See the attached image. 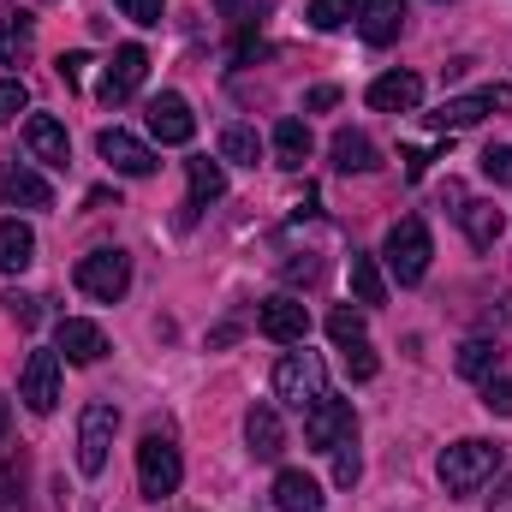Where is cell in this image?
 Masks as SVG:
<instances>
[{"label":"cell","instance_id":"obj_1","mask_svg":"<svg viewBox=\"0 0 512 512\" xmlns=\"http://www.w3.org/2000/svg\"><path fill=\"white\" fill-rule=\"evenodd\" d=\"M441 483H447V495H477L495 471H501V441H483V435H465V441H453L447 453H441Z\"/></svg>","mask_w":512,"mask_h":512},{"label":"cell","instance_id":"obj_2","mask_svg":"<svg viewBox=\"0 0 512 512\" xmlns=\"http://www.w3.org/2000/svg\"><path fill=\"white\" fill-rule=\"evenodd\" d=\"M382 256H387V268H393L399 286H417V280L429 274V256H435L423 215H399V221L387 227V239H382Z\"/></svg>","mask_w":512,"mask_h":512},{"label":"cell","instance_id":"obj_3","mask_svg":"<svg viewBox=\"0 0 512 512\" xmlns=\"http://www.w3.org/2000/svg\"><path fill=\"white\" fill-rule=\"evenodd\" d=\"M114 435H120V405L90 399V405L78 411V471H84V477H102V471H108Z\"/></svg>","mask_w":512,"mask_h":512},{"label":"cell","instance_id":"obj_4","mask_svg":"<svg viewBox=\"0 0 512 512\" xmlns=\"http://www.w3.org/2000/svg\"><path fill=\"white\" fill-rule=\"evenodd\" d=\"M185 483V459H179V447H173V435H143L137 441V489L149 495V501H161V495H173Z\"/></svg>","mask_w":512,"mask_h":512},{"label":"cell","instance_id":"obj_5","mask_svg":"<svg viewBox=\"0 0 512 512\" xmlns=\"http://www.w3.org/2000/svg\"><path fill=\"white\" fill-rule=\"evenodd\" d=\"M322 393H328V370H322L316 352H286V358L274 364V399H280V405L310 411Z\"/></svg>","mask_w":512,"mask_h":512},{"label":"cell","instance_id":"obj_6","mask_svg":"<svg viewBox=\"0 0 512 512\" xmlns=\"http://www.w3.org/2000/svg\"><path fill=\"white\" fill-rule=\"evenodd\" d=\"M72 280H78L84 298H96V304H120V298L131 292V256L126 251H90V256H78Z\"/></svg>","mask_w":512,"mask_h":512},{"label":"cell","instance_id":"obj_7","mask_svg":"<svg viewBox=\"0 0 512 512\" xmlns=\"http://www.w3.org/2000/svg\"><path fill=\"white\" fill-rule=\"evenodd\" d=\"M304 441H310L316 453H334V447L358 441V411H352V399H334V393H322V399L304 411Z\"/></svg>","mask_w":512,"mask_h":512},{"label":"cell","instance_id":"obj_8","mask_svg":"<svg viewBox=\"0 0 512 512\" xmlns=\"http://www.w3.org/2000/svg\"><path fill=\"white\" fill-rule=\"evenodd\" d=\"M483 114H512V84H489V90H477V96L441 102V108L429 114V126L435 131H465V126H477Z\"/></svg>","mask_w":512,"mask_h":512},{"label":"cell","instance_id":"obj_9","mask_svg":"<svg viewBox=\"0 0 512 512\" xmlns=\"http://www.w3.org/2000/svg\"><path fill=\"white\" fill-rule=\"evenodd\" d=\"M18 399H24L36 417H48V411L60 405V352H30V358H24V370H18Z\"/></svg>","mask_w":512,"mask_h":512},{"label":"cell","instance_id":"obj_10","mask_svg":"<svg viewBox=\"0 0 512 512\" xmlns=\"http://www.w3.org/2000/svg\"><path fill=\"white\" fill-rule=\"evenodd\" d=\"M256 328L274 340V346H304L310 340V310L298 304V298H268V304H256Z\"/></svg>","mask_w":512,"mask_h":512},{"label":"cell","instance_id":"obj_11","mask_svg":"<svg viewBox=\"0 0 512 512\" xmlns=\"http://www.w3.org/2000/svg\"><path fill=\"white\" fill-rule=\"evenodd\" d=\"M143 72H149V54L126 42V48H114V60H108V72H102V84H96V96L108 102V108H120L137 96V84H143Z\"/></svg>","mask_w":512,"mask_h":512},{"label":"cell","instance_id":"obj_12","mask_svg":"<svg viewBox=\"0 0 512 512\" xmlns=\"http://www.w3.org/2000/svg\"><path fill=\"white\" fill-rule=\"evenodd\" d=\"M96 149H102V161L114 167V173H126V179H149L155 173V149L143 143V137H131V131L108 126L96 137Z\"/></svg>","mask_w":512,"mask_h":512},{"label":"cell","instance_id":"obj_13","mask_svg":"<svg viewBox=\"0 0 512 512\" xmlns=\"http://www.w3.org/2000/svg\"><path fill=\"white\" fill-rule=\"evenodd\" d=\"M149 131H155L161 143H191V137H197V114H191V102H185L179 90H161V96L149 102Z\"/></svg>","mask_w":512,"mask_h":512},{"label":"cell","instance_id":"obj_14","mask_svg":"<svg viewBox=\"0 0 512 512\" xmlns=\"http://www.w3.org/2000/svg\"><path fill=\"white\" fill-rule=\"evenodd\" d=\"M24 149H30L42 167H66V161H72V137H66V126H60L54 114H30V120H24Z\"/></svg>","mask_w":512,"mask_h":512},{"label":"cell","instance_id":"obj_15","mask_svg":"<svg viewBox=\"0 0 512 512\" xmlns=\"http://www.w3.org/2000/svg\"><path fill=\"white\" fill-rule=\"evenodd\" d=\"M0 197H6L12 209H54V191H48V179H42L36 167H24V161L0 167Z\"/></svg>","mask_w":512,"mask_h":512},{"label":"cell","instance_id":"obj_16","mask_svg":"<svg viewBox=\"0 0 512 512\" xmlns=\"http://www.w3.org/2000/svg\"><path fill=\"white\" fill-rule=\"evenodd\" d=\"M54 346L66 352V364H96V358L108 352V334H102L96 322H84V316H60Z\"/></svg>","mask_w":512,"mask_h":512},{"label":"cell","instance_id":"obj_17","mask_svg":"<svg viewBox=\"0 0 512 512\" xmlns=\"http://www.w3.org/2000/svg\"><path fill=\"white\" fill-rule=\"evenodd\" d=\"M399 30H405V0H358V36L370 48L399 42Z\"/></svg>","mask_w":512,"mask_h":512},{"label":"cell","instance_id":"obj_18","mask_svg":"<svg viewBox=\"0 0 512 512\" xmlns=\"http://www.w3.org/2000/svg\"><path fill=\"white\" fill-rule=\"evenodd\" d=\"M417 102H423V78L417 72H382L370 84V108L376 114H411Z\"/></svg>","mask_w":512,"mask_h":512},{"label":"cell","instance_id":"obj_19","mask_svg":"<svg viewBox=\"0 0 512 512\" xmlns=\"http://www.w3.org/2000/svg\"><path fill=\"white\" fill-rule=\"evenodd\" d=\"M245 441H251L256 459H280L286 453V429H280V411L268 399H256L251 411H245Z\"/></svg>","mask_w":512,"mask_h":512},{"label":"cell","instance_id":"obj_20","mask_svg":"<svg viewBox=\"0 0 512 512\" xmlns=\"http://www.w3.org/2000/svg\"><path fill=\"white\" fill-rule=\"evenodd\" d=\"M274 507L280 512H322V483L304 471H280L274 477Z\"/></svg>","mask_w":512,"mask_h":512},{"label":"cell","instance_id":"obj_21","mask_svg":"<svg viewBox=\"0 0 512 512\" xmlns=\"http://www.w3.org/2000/svg\"><path fill=\"white\" fill-rule=\"evenodd\" d=\"M459 227L471 233V245H477V251H489V245L501 239V227H507V221H501V209H495V203H483V197H465V209H459Z\"/></svg>","mask_w":512,"mask_h":512},{"label":"cell","instance_id":"obj_22","mask_svg":"<svg viewBox=\"0 0 512 512\" xmlns=\"http://www.w3.org/2000/svg\"><path fill=\"white\" fill-rule=\"evenodd\" d=\"M36 262V233L24 221H0V274H24Z\"/></svg>","mask_w":512,"mask_h":512},{"label":"cell","instance_id":"obj_23","mask_svg":"<svg viewBox=\"0 0 512 512\" xmlns=\"http://www.w3.org/2000/svg\"><path fill=\"white\" fill-rule=\"evenodd\" d=\"M334 167H340V173H376V167H382V161H376V143H370V137H364V131H334Z\"/></svg>","mask_w":512,"mask_h":512},{"label":"cell","instance_id":"obj_24","mask_svg":"<svg viewBox=\"0 0 512 512\" xmlns=\"http://www.w3.org/2000/svg\"><path fill=\"white\" fill-rule=\"evenodd\" d=\"M30 42H36V18L12 6V12H6V24H0V66H24Z\"/></svg>","mask_w":512,"mask_h":512},{"label":"cell","instance_id":"obj_25","mask_svg":"<svg viewBox=\"0 0 512 512\" xmlns=\"http://www.w3.org/2000/svg\"><path fill=\"white\" fill-rule=\"evenodd\" d=\"M453 370H459L465 382H489V376L501 370V346H495V340H465L459 358H453Z\"/></svg>","mask_w":512,"mask_h":512},{"label":"cell","instance_id":"obj_26","mask_svg":"<svg viewBox=\"0 0 512 512\" xmlns=\"http://www.w3.org/2000/svg\"><path fill=\"white\" fill-rule=\"evenodd\" d=\"M310 149H316V143H310V126H304V120H280V126H274V161H280V167L298 173V167L310 161Z\"/></svg>","mask_w":512,"mask_h":512},{"label":"cell","instance_id":"obj_27","mask_svg":"<svg viewBox=\"0 0 512 512\" xmlns=\"http://www.w3.org/2000/svg\"><path fill=\"white\" fill-rule=\"evenodd\" d=\"M185 179H191V203H215V197H227V167L209 161V155L185 161Z\"/></svg>","mask_w":512,"mask_h":512},{"label":"cell","instance_id":"obj_28","mask_svg":"<svg viewBox=\"0 0 512 512\" xmlns=\"http://www.w3.org/2000/svg\"><path fill=\"white\" fill-rule=\"evenodd\" d=\"M352 292H358V304H387V280L376 268V256L352 251Z\"/></svg>","mask_w":512,"mask_h":512},{"label":"cell","instance_id":"obj_29","mask_svg":"<svg viewBox=\"0 0 512 512\" xmlns=\"http://www.w3.org/2000/svg\"><path fill=\"white\" fill-rule=\"evenodd\" d=\"M221 161L256 167V161H262V137H256L251 126H227V131H221Z\"/></svg>","mask_w":512,"mask_h":512},{"label":"cell","instance_id":"obj_30","mask_svg":"<svg viewBox=\"0 0 512 512\" xmlns=\"http://www.w3.org/2000/svg\"><path fill=\"white\" fill-rule=\"evenodd\" d=\"M328 340H334V346H358V340H364V316H358L352 304H340V310L328 316Z\"/></svg>","mask_w":512,"mask_h":512},{"label":"cell","instance_id":"obj_31","mask_svg":"<svg viewBox=\"0 0 512 512\" xmlns=\"http://www.w3.org/2000/svg\"><path fill=\"white\" fill-rule=\"evenodd\" d=\"M352 12H358V0H310V24L316 30H340Z\"/></svg>","mask_w":512,"mask_h":512},{"label":"cell","instance_id":"obj_32","mask_svg":"<svg viewBox=\"0 0 512 512\" xmlns=\"http://www.w3.org/2000/svg\"><path fill=\"white\" fill-rule=\"evenodd\" d=\"M346 352V370H352V382H370L376 370H382V358L370 352V340H358V346H340Z\"/></svg>","mask_w":512,"mask_h":512},{"label":"cell","instance_id":"obj_33","mask_svg":"<svg viewBox=\"0 0 512 512\" xmlns=\"http://www.w3.org/2000/svg\"><path fill=\"white\" fill-rule=\"evenodd\" d=\"M364 477V459H358V441H346V447H334V483L340 489H352Z\"/></svg>","mask_w":512,"mask_h":512},{"label":"cell","instance_id":"obj_34","mask_svg":"<svg viewBox=\"0 0 512 512\" xmlns=\"http://www.w3.org/2000/svg\"><path fill=\"white\" fill-rule=\"evenodd\" d=\"M30 108V90H24V78H0V126L6 120H18Z\"/></svg>","mask_w":512,"mask_h":512},{"label":"cell","instance_id":"obj_35","mask_svg":"<svg viewBox=\"0 0 512 512\" xmlns=\"http://www.w3.org/2000/svg\"><path fill=\"white\" fill-rule=\"evenodd\" d=\"M90 66H96L90 54H60V60H54V72H60V84H66V90H84Z\"/></svg>","mask_w":512,"mask_h":512},{"label":"cell","instance_id":"obj_36","mask_svg":"<svg viewBox=\"0 0 512 512\" xmlns=\"http://www.w3.org/2000/svg\"><path fill=\"white\" fill-rule=\"evenodd\" d=\"M483 173H489L495 185H512V143H489V149H483Z\"/></svg>","mask_w":512,"mask_h":512},{"label":"cell","instance_id":"obj_37","mask_svg":"<svg viewBox=\"0 0 512 512\" xmlns=\"http://www.w3.org/2000/svg\"><path fill=\"white\" fill-rule=\"evenodd\" d=\"M483 405H489L495 417H512V382L501 376V370H495V376L483 382Z\"/></svg>","mask_w":512,"mask_h":512},{"label":"cell","instance_id":"obj_38","mask_svg":"<svg viewBox=\"0 0 512 512\" xmlns=\"http://www.w3.org/2000/svg\"><path fill=\"white\" fill-rule=\"evenodd\" d=\"M0 304L18 316V328H36V322H42V298H30V292H6Z\"/></svg>","mask_w":512,"mask_h":512},{"label":"cell","instance_id":"obj_39","mask_svg":"<svg viewBox=\"0 0 512 512\" xmlns=\"http://www.w3.org/2000/svg\"><path fill=\"white\" fill-rule=\"evenodd\" d=\"M120 12H126L131 24H161L167 18V0H114Z\"/></svg>","mask_w":512,"mask_h":512},{"label":"cell","instance_id":"obj_40","mask_svg":"<svg viewBox=\"0 0 512 512\" xmlns=\"http://www.w3.org/2000/svg\"><path fill=\"white\" fill-rule=\"evenodd\" d=\"M215 6H221L227 24H251L256 12H262V0H215Z\"/></svg>","mask_w":512,"mask_h":512},{"label":"cell","instance_id":"obj_41","mask_svg":"<svg viewBox=\"0 0 512 512\" xmlns=\"http://www.w3.org/2000/svg\"><path fill=\"white\" fill-rule=\"evenodd\" d=\"M334 102H340V90H334V84H316V90L304 96V108H310V114H322V108H334Z\"/></svg>","mask_w":512,"mask_h":512},{"label":"cell","instance_id":"obj_42","mask_svg":"<svg viewBox=\"0 0 512 512\" xmlns=\"http://www.w3.org/2000/svg\"><path fill=\"white\" fill-rule=\"evenodd\" d=\"M399 161H405V179H423V173H429V161H435V155H429V149H405V155H399Z\"/></svg>","mask_w":512,"mask_h":512},{"label":"cell","instance_id":"obj_43","mask_svg":"<svg viewBox=\"0 0 512 512\" xmlns=\"http://www.w3.org/2000/svg\"><path fill=\"white\" fill-rule=\"evenodd\" d=\"M322 274V262L316 256H304V262H286V280H316Z\"/></svg>","mask_w":512,"mask_h":512},{"label":"cell","instance_id":"obj_44","mask_svg":"<svg viewBox=\"0 0 512 512\" xmlns=\"http://www.w3.org/2000/svg\"><path fill=\"white\" fill-rule=\"evenodd\" d=\"M489 512H512V471H507V483L489 495Z\"/></svg>","mask_w":512,"mask_h":512},{"label":"cell","instance_id":"obj_45","mask_svg":"<svg viewBox=\"0 0 512 512\" xmlns=\"http://www.w3.org/2000/svg\"><path fill=\"white\" fill-rule=\"evenodd\" d=\"M6 423H12V405H6V399H0V435H6Z\"/></svg>","mask_w":512,"mask_h":512},{"label":"cell","instance_id":"obj_46","mask_svg":"<svg viewBox=\"0 0 512 512\" xmlns=\"http://www.w3.org/2000/svg\"><path fill=\"white\" fill-rule=\"evenodd\" d=\"M0 6H6V0H0Z\"/></svg>","mask_w":512,"mask_h":512}]
</instances>
